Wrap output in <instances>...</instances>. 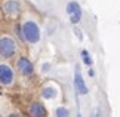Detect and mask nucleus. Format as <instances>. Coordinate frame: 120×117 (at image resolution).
Instances as JSON below:
<instances>
[{
    "instance_id": "obj_1",
    "label": "nucleus",
    "mask_w": 120,
    "mask_h": 117,
    "mask_svg": "<svg viewBox=\"0 0 120 117\" xmlns=\"http://www.w3.org/2000/svg\"><path fill=\"white\" fill-rule=\"evenodd\" d=\"M22 34H24V40H27L28 43H37L40 39V30L36 22L33 21H27L22 25Z\"/></svg>"
},
{
    "instance_id": "obj_2",
    "label": "nucleus",
    "mask_w": 120,
    "mask_h": 117,
    "mask_svg": "<svg viewBox=\"0 0 120 117\" xmlns=\"http://www.w3.org/2000/svg\"><path fill=\"white\" fill-rule=\"evenodd\" d=\"M15 49H16V46H15L12 39L2 37V40H0V52H2V57H4V58L12 57L15 53Z\"/></svg>"
},
{
    "instance_id": "obj_3",
    "label": "nucleus",
    "mask_w": 120,
    "mask_h": 117,
    "mask_svg": "<svg viewBox=\"0 0 120 117\" xmlns=\"http://www.w3.org/2000/svg\"><path fill=\"white\" fill-rule=\"evenodd\" d=\"M12 79H13V73L11 67L6 64H2L0 65V82H2V85H11Z\"/></svg>"
},
{
    "instance_id": "obj_4",
    "label": "nucleus",
    "mask_w": 120,
    "mask_h": 117,
    "mask_svg": "<svg viewBox=\"0 0 120 117\" xmlns=\"http://www.w3.org/2000/svg\"><path fill=\"white\" fill-rule=\"evenodd\" d=\"M18 68H19V71L22 74H25V76H30V74H33V62H31L30 59H27L24 57H21L18 59Z\"/></svg>"
},
{
    "instance_id": "obj_5",
    "label": "nucleus",
    "mask_w": 120,
    "mask_h": 117,
    "mask_svg": "<svg viewBox=\"0 0 120 117\" xmlns=\"http://www.w3.org/2000/svg\"><path fill=\"white\" fill-rule=\"evenodd\" d=\"M74 86H76L77 93H80V95H86V93H87V87H86V85H85V80H83V77H82V74H80V71H79V68H76Z\"/></svg>"
},
{
    "instance_id": "obj_6",
    "label": "nucleus",
    "mask_w": 120,
    "mask_h": 117,
    "mask_svg": "<svg viewBox=\"0 0 120 117\" xmlns=\"http://www.w3.org/2000/svg\"><path fill=\"white\" fill-rule=\"evenodd\" d=\"M30 113L33 117H45L46 116V110L43 108V105L39 102H33L30 105Z\"/></svg>"
},
{
    "instance_id": "obj_7",
    "label": "nucleus",
    "mask_w": 120,
    "mask_h": 117,
    "mask_svg": "<svg viewBox=\"0 0 120 117\" xmlns=\"http://www.w3.org/2000/svg\"><path fill=\"white\" fill-rule=\"evenodd\" d=\"M18 2H15V0H9V2L4 3V11H6L8 13H11V15H13V13L18 12Z\"/></svg>"
},
{
    "instance_id": "obj_8",
    "label": "nucleus",
    "mask_w": 120,
    "mask_h": 117,
    "mask_svg": "<svg viewBox=\"0 0 120 117\" xmlns=\"http://www.w3.org/2000/svg\"><path fill=\"white\" fill-rule=\"evenodd\" d=\"M65 11H67V13L68 15H74V13H77V12H80L82 9H80V4L77 3V2H70L67 4V8H65Z\"/></svg>"
},
{
    "instance_id": "obj_9",
    "label": "nucleus",
    "mask_w": 120,
    "mask_h": 117,
    "mask_svg": "<svg viewBox=\"0 0 120 117\" xmlns=\"http://www.w3.org/2000/svg\"><path fill=\"white\" fill-rule=\"evenodd\" d=\"M41 96L46 98V99L53 98V96H55V89H52V87H45L43 91H41Z\"/></svg>"
},
{
    "instance_id": "obj_10",
    "label": "nucleus",
    "mask_w": 120,
    "mask_h": 117,
    "mask_svg": "<svg viewBox=\"0 0 120 117\" xmlns=\"http://www.w3.org/2000/svg\"><path fill=\"white\" fill-rule=\"evenodd\" d=\"M82 59H83V62H85L87 67H90V65L94 64V61H92V58L89 57L87 50H82Z\"/></svg>"
},
{
    "instance_id": "obj_11",
    "label": "nucleus",
    "mask_w": 120,
    "mask_h": 117,
    "mask_svg": "<svg viewBox=\"0 0 120 117\" xmlns=\"http://www.w3.org/2000/svg\"><path fill=\"white\" fill-rule=\"evenodd\" d=\"M55 114H56V117H70V113H68V110H67V108H64V107H59V108H56Z\"/></svg>"
},
{
    "instance_id": "obj_12",
    "label": "nucleus",
    "mask_w": 120,
    "mask_h": 117,
    "mask_svg": "<svg viewBox=\"0 0 120 117\" xmlns=\"http://www.w3.org/2000/svg\"><path fill=\"white\" fill-rule=\"evenodd\" d=\"M80 18H82V11L77 12V13H74V15H71L70 16V21L73 22V24H77V22L80 21Z\"/></svg>"
},
{
    "instance_id": "obj_13",
    "label": "nucleus",
    "mask_w": 120,
    "mask_h": 117,
    "mask_svg": "<svg viewBox=\"0 0 120 117\" xmlns=\"http://www.w3.org/2000/svg\"><path fill=\"white\" fill-rule=\"evenodd\" d=\"M74 31H76V34H77V36H79V39H82V34H80V30H79V28H76Z\"/></svg>"
},
{
    "instance_id": "obj_14",
    "label": "nucleus",
    "mask_w": 120,
    "mask_h": 117,
    "mask_svg": "<svg viewBox=\"0 0 120 117\" xmlns=\"http://www.w3.org/2000/svg\"><path fill=\"white\" fill-rule=\"evenodd\" d=\"M9 117H19V116H18V114H11Z\"/></svg>"
},
{
    "instance_id": "obj_15",
    "label": "nucleus",
    "mask_w": 120,
    "mask_h": 117,
    "mask_svg": "<svg viewBox=\"0 0 120 117\" xmlns=\"http://www.w3.org/2000/svg\"><path fill=\"white\" fill-rule=\"evenodd\" d=\"M77 117H82V114H77Z\"/></svg>"
}]
</instances>
